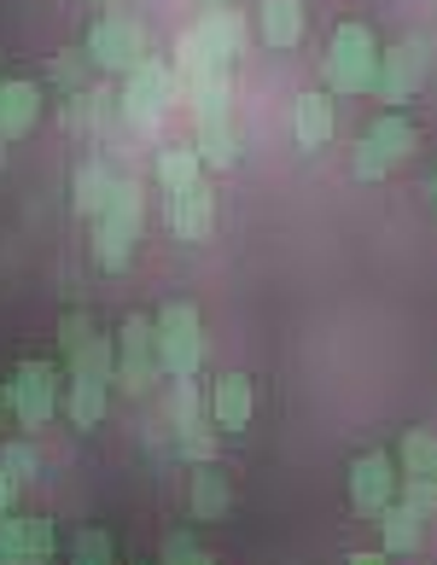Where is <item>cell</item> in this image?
Wrapping results in <instances>:
<instances>
[{
	"instance_id": "1",
	"label": "cell",
	"mask_w": 437,
	"mask_h": 565,
	"mask_svg": "<svg viewBox=\"0 0 437 565\" xmlns=\"http://www.w3.org/2000/svg\"><path fill=\"white\" fill-rule=\"evenodd\" d=\"M321 71H327L332 94H373V76H380V41H373V30L356 24V18H344L327 41Z\"/></svg>"
},
{
	"instance_id": "2",
	"label": "cell",
	"mask_w": 437,
	"mask_h": 565,
	"mask_svg": "<svg viewBox=\"0 0 437 565\" xmlns=\"http://www.w3.org/2000/svg\"><path fill=\"white\" fill-rule=\"evenodd\" d=\"M140 227H146L140 181H117L111 204L94 216V257H99V268H129L135 245H140Z\"/></svg>"
},
{
	"instance_id": "3",
	"label": "cell",
	"mask_w": 437,
	"mask_h": 565,
	"mask_svg": "<svg viewBox=\"0 0 437 565\" xmlns=\"http://www.w3.org/2000/svg\"><path fill=\"white\" fill-rule=\"evenodd\" d=\"M82 53H88V65H99V71L129 76L140 58H152V35H146L140 18H129V12H106V18H94V24H88V41H82Z\"/></svg>"
},
{
	"instance_id": "4",
	"label": "cell",
	"mask_w": 437,
	"mask_h": 565,
	"mask_svg": "<svg viewBox=\"0 0 437 565\" xmlns=\"http://www.w3.org/2000/svg\"><path fill=\"white\" fill-rule=\"evenodd\" d=\"M158 362L163 373H175V380H193L199 362H204V332H199V309L193 303H163L158 316Z\"/></svg>"
},
{
	"instance_id": "5",
	"label": "cell",
	"mask_w": 437,
	"mask_h": 565,
	"mask_svg": "<svg viewBox=\"0 0 437 565\" xmlns=\"http://www.w3.org/2000/svg\"><path fill=\"white\" fill-rule=\"evenodd\" d=\"M117 106H122V117H129L135 129L163 122V111L175 106V71L163 65V58H140V65L129 71V82H122Z\"/></svg>"
},
{
	"instance_id": "6",
	"label": "cell",
	"mask_w": 437,
	"mask_h": 565,
	"mask_svg": "<svg viewBox=\"0 0 437 565\" xmlns=\"http://www.w3.org/2000/svg\"><path fill=\"white\" fill-rule=\"evenodd\" d=\"M414 146H420V135H414V122L408 117H380L373 122V129L362 135V146H356V163H350V170H356L362 181H385L391 170H397L403 158H414Z\"/></svg>"
},
{
	"instance_id": "7",
	"label": "cell",
	"mask_w": 437,
	"mask_h": 565,
	"mask_svg": "<svg viewBox=\"0 0 437 565\" xmlns=\"http://www.w3.org/2000/svg\"><path fill=\"white\" fill-rule=\"evenodd\" d=\"M7 408L18 414V426L41 431L58 414V373L47 362H18V373L7 380Z\"/></svg>"
},
{
	"instance_id": "8",
	"label": "cell",
	"mask_w": 437,
	"mask_h": 565,
	"mask_svg": "<svg viewBox=\"0 0 437 565\" xmlns=\"http://www.w3.org/2000/svg\"><path fill=\"white\" fill-rule=\"evenodd\" d=\"M431 71V41H397L391 53H380V76H373V99L385 106H403V99L420 94V82Z\"/></svg>"
},
{
	"instance_id": "9",
	"label": "cell",
	"mask_w": 437,
	"mask_h": 565,
	"mask_svg": "<svg viewBox=\"0 0 437 565\" xmlns=\"http://www.w3.org/2000/svg\"><path fill=\"white\" fill-rule=\"evenodd\" d=\"M158 373H163V362H158V327L146 316H129L122 332H117V373H111V380L122 391H146Z\"/></svg>"
},
{
	"instance_id": "10",
	"label": "cell",
	"mask_w": 437,
	"mask_h": 565,
	"mask_svg": "<svg viewBox=\"0 0 437 565\" xmlns=\"http://www.w3.org/2000/svg\"><path fill=\"white\" fill-rule=\"evenodd\" d=\"M58 548L53 519H12L0 513V565H47Z\"/></svg>"
},
{
	"instance_id": "11",
	"label": "cell",
	"mask_w": 437,
	"mask_h": 565,
	"mask_svg": "<svg viewBox=\"0 0 437 565\" xmlns=\"http://www.w3.org/2000/svg\"><path fill=\"white\" fill-rule=\"evenodd\" d=\"M350 501H356L362 513L391 508V501H397V460L380 455V449L350 460Z\"/></svg>"
},
{
	"instance_id": "12",
	"label": "cell",
	"mask_w": 437,
	"mask_h": 565,
	"mask_svg": "<svg viewBox=\"0 0 437 565\" xmlns=\"http://www.w3.org/2000/svg\"><path fill=\"white\" fill-rule=\"evenodd\" d=\"M193 152L211 170H234L239 158V135H234V111H193Z\"/></svg>"
},
{
	"instance_id": "13",
	"label": "cell",
	"mask_w": 437,
	"mask_h": 565,
	"mask_svg": "<svg viewBox=\"0 0 437 565\" xmlns=\"http://www.w3.org/2000/svg\"><path fill=\"white\" fill-rule=\"evenodd\" d=\"M170 227H175V239H186V245L211 239V227H216V199H211V186L193 181L186 193H170Z\"/></svg>"
},
{
	"instance_id": "14",
	"label": "cell",
	"mask_w": 437,
	"mask_h": 565,
	"mask_svg": "<svg viewBox=\"0 0 437 565\" xmlns=\"http://www.w3.org/2000/svg\"><path fill=\"white\" fill-rule=\"evenodd\" d=\"M41 122V88L35 82H0V140H24Z\"/></svg>"
},
{
	"instance_id": "15",
	"label": "cell",
	"mask_w": 437,
	"mask_h": 565,
	"mask_svg": "<svg viewBox=\"0 0 437 565\" xmlns=\"http://www.w3.org/2000/svg\"><path fill=\"white\" fill-rule=\"evenodd\" d=\"M111 193H117L111 163L82 158V163H76V175H71V211H76V216H99V211L111 204Z\"/></svg>"
},
{
	"instance_id": "16",
	"label": "cell",
	"mask_w": 437,
	"mask_h": 565,
	"mask_svg": "<svg viewBox=\"0 0 437 565\" xmlns=\"http://www.w3.org/2000/svg\"><path fill=\"white\" fill-rule=\"evenodd\" d=\"M193 35L222 58V65H234V58L245 53V18H239L234 7H211V12H204L199 24H193Z\"/></svg>"
},
{
	"instance_id": "17",
	"label": "cell",
	"mask_w": 437,
	"mask_h": 565,
	"mask_svg": "<svg viewBox=\"0 0 437 565\" xmlns=\"http://www.w3.org/2000/svg\"><path fill=\"white\" fill-rule=\"evenodd\" d=\"M252 408H257L252 380H245V373H222L216 391H211V414H216V426H222V431H245V426H252Z\"/></svg>"
},
{
	"instance_id": "18",
	"label": "cell",
	"mask_w": 437,
	"mask_h": 565,
	"mask_svg": "<svg viewBox=\"0 0 437 565\" xmlns=\"http://www.w3.org/2000/svg\"><path fill=\"white\" fill-rule=\"evenodd\" d=\"M257 35L275 53L298 47V41H303V0H263V7H257Z\"/></svg>"
},
{
	"instance_id": "19",
	"label": "cell",
	"mask_w": 437,
	"mask_h": 565,
	"mask_svg": "<svg viewBox=\"0 0 437 565\" xmlns=\"http://www.w3.org/2000/svg\"><path fill=\"white\" fill-rule=\"evenodd\" d=\"M291 135H298L303 152H321V146L332 140V106L327 94H303L298 111H291Z\"/></svg>"
},
{
	"instance_id": "20",
	"label": "cell",
	"mask_w": 437,
	"mask_h": 565,
	"mask_svg": "<svg viewBox=\"0 0 437 565\" xmlns=\"http://www.w3.org/2000/svg\"><path fill=\"white\" fill-rule=\"evenodd\" d=\"M380 531H385V554H414L426 536V519L408 501H391V508H380Z\"/></svg>"
},
{
	"instance_id": "21",
	"label": "cell",
	"mask_w": 437,
	"mask_h": 565,
	"mask_svg": "<svg viewBox=\"0 0 437 565\" xmlns=\"http://www.w3.org/2000/svg\"><path fill=\"white\" fill-rule=\"evenodd\" d=\"M65 367H71V380H106L111 385V373H117V344H106L94 332L88 344H76L71 355H65Z\"/></svg>"
},
{
	"instance_id": "22",
	"label": "cell",
	"mask_w": 437,
	"mask_h": 565,
	"mask_svg": "<svg viewBox=\"0 0 437 565\" xmlns=\"http://www.w3.org/2000/svg\"><path fill=\"white\" fill-rule=\"evenodd\" d=\"M199 170H204V163H199L193 146H163V152H158V186H163V193H186V186L199 181Z\"/></svg>"
},
{
	"instance_id": "23",
	"label": "cell",
	"mask_w": 437,
	"mask_h": 565,
	"mask_svg": "<svg viewBox=\"0 0 437 565\" xmlns=\"http://www.w3.org/2000/svg\"><path fill=\"white\" fill-rule=\"evenodd\" d=\"M106 380H71V396H65V408H71V420L82 431H94L99 420H106Z\"/></svg>"
},
{
	"instance_id": "24",
	"label": "cell",
	"mask_w": 437,
	"mask_h": 565,
	"mask_svg": "<svg viewBox=\"0 0 437 565\" xmlns=\"http://www.w3.org/2000/svg\"><path fill=\"white\" fill-rule=\"evenodd\" d=\"M111 88H82L65 99V122L71 129H106V117H111Z\"/></svg>"
},
{
	"instance_id": "25",
	"label": "cell",
	"mask_w": 437,
	"mask_h": 565,
	"mask_svg": "<svg viewBox=\"0 0 437 565\" xmlns=\"http://www.w3.org/2000/svg\"><path fill=\"white\" fill-rule=\"evenodd\" d=\"M186 508H193V519H222L227 508H234V495H227L222 472H193V490H186Z\"/></svg>"
},
{
	"instance_id": "26",
	"label": "cell",
	"mask_w": 437,
	"mask_h": 565,
	"mask_svg": "<svg viewBox=\"0 0 437 565\" xmlns=\"http://www.w3.org/2000/svg\"><path fill=\"white\" fill-rule=\"evenodd\" d=\"M175 420H181V449H186V455H193V460H211V455H216V437L204 431L193 391H181V403H175Z\"/></svg>"
},
{
	"instance_id": "27",
	"label": "cell",
	"mask_w": 437,
	"mask_h": 565,
	"mask_svg": "<svg viewBox=\"0 0 437 565\" xmlns=\"http://www.w3.org/2000/svg\"><path fill=\"white\" fill-rule=\"evenodd\" d=\"M397 460H403V478H437V437L414 426V431L403 437Z\"/></svg>"
},
{
	"instance_id": "28",
	"label": "cell",
	"mask_w": 437,
	"mask_h": 565,
	"mask_svg": "<svg viewBox=\"0 0 437 565\" xmlns=\"http://www.w3.org/2000/svg\"><path fill=\"white\" fill-rule=\"evenodd\" d=\"M71 565H117L111 536H106V531H82V536L71 542Z\"/></svg>"
},
{
	"instance_id": "29",
	"label": "cell",
	"mask_w": 437,
	"mask_h": 565,
	"mask_svg": "<svg viewBox=\"0 0 437 565\" xmlns=\"http://www.w3.org/2000/svg\"><path fill=\"white\" fill-rule=\"evenodd\" d=\"M158 565H211V554H204L186 531H170V536H163V559Z\"/></svg>"
},
{
	"instance_id": "30",
	"label": "cell",
	"mask_w": 437,
	"mask_h": 565,
	"mask_svg": "<svg viewBox=\"0 0 437 565\" xmlns=\"http://www.w3.org/2000/svg\"><path fill=\"white\" fill-rule=\"evenodd\" d=\"M47 76H53L65 94H82V82H88V53H58Z\"/></svg>"
},
{
	"instance_id": "31",
	"label": "cell",
	"mask_w": 437,
	"mask_h": 565,
	"mask_svg": "<svg viewBox=\"0 0 437 565\" xmlns=\"http://www.w3.org/2000/svg\"><path fill=\"white\" fill-rule=\"evenodd\" d=\"M0 472H7L12 484H30V478H35V449L30 444H7V449H0Z\"/></svg>"
},
{
	"instance_id": "32",
	"label": "cell",
	"mask_w": 437,
	"mask_h": 565,
	"mask_svg": "<svg viewBox=\"0 0 437 565\" xmlns=\"http://www.w3.org/2000/svg\"><path fill=\"white\" fill-rule=\"evenodd\" d=\"M94 339V316H88V309H71V316L65 321H58V350H76V344H88Z\"/></svg>"
},
{
	"instance_id": "33",
	"label": "cell",
	"mask_w": 437,
	"mask_h": 565,
	"mask_svg": "<svg viewBox=\"0 0 437 565\" xmlns=\"http://www.w3.org/2000/svg\"><path fill=\"white\" fill-rule=\"evenodd\" d=\"M403 501L426 519V513H437V484L431 478H403Z\"/></svg>"
},
{
	"instance_id": "34",
	"label": "cell",
	"mask_w": 437,
	"mask_h": 565,
	"mask_svg": "<svg viewBox=\"0 0 437 565\" xmlns=\"http://www.w3.org/2000/svg\"><path fill=\"white\" fill-rule=\"evenodd\" d=\"M12 501H18V484H12L7 472H0V513H12Z\"/></svg>"
},
{
	"instance_id": "35",
	"label": "cell",
	"mask_w": 437,
	"mask_h": 565,
	"mask_svg": "<svg viewBox=\"0 0 437 565\" xmlns=\"http://www.w3.org/2000/svg\"><path fill=\"white\" fill-rule=\"evenodd\" d=\"M350 565H391L385 554H350Z\"/></svg>"
},
{
	"instance_id": "36",
	"label": "cell",
	"mask_w": 437,
	"mask_h": 565,
	"mask_svg": "<svg viewBox=\"0 0 437 565\" xmlns=\"http://www.w3.org/2000/svg\"><path fill=\"white\" fill-rule=\"evenodd\" d=\"M431 204H437V175H431Z\"/></svg>"
},
{
	"instance_id": "37",
	"label": "cell",
	"mask_w": 437,
	"mask_h": 565,
	"mask_svg": "<svg viewBox=\"0 0 437 565\" xmlns=\"http://www.w3.org/2000/svg\"><path fill=\"white\" fill-rule=\"evenodd\" d=\"M204 7H222V0H204Z\"/></svg>"
},
{
	"instance_id": "38",
	"label": "cell",
	"mask_w": 437,
	"mask_h": 565,
	"mask_svg": "<svg viewBox=\"0 0 437 565\" xmlns=\"http://www.w3.org/2000/svg\"><path fill=\"white\" fill-rule=\"evenodd\" d=\"M0 408H7V396H0Z\"/></svg>"
},
{
	"instance_id": "39",
	"label": "cell",
	"mask_w": 437,
	"mask_h": 565,
	"mask_svg": "<svg viewBox=\"0 0 437 565\" xmlns=\"http://www.w3.org/2000/svg\"><path fill=\"white\" fill-rule=\"evenodd\" d=\"M431 484H437V478H431Z\"/></svg>"
}]
</instances>
